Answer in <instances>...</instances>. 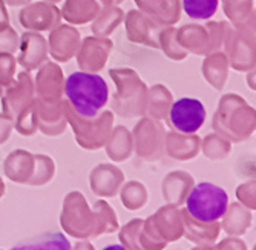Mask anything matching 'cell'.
I'll return each mask as SVG.
<instances>
[{"instance_id":"1","label":"cell","mask_w":256,"mask_h":250,"mask_svg":"<svg viewBox=\"0 0 256 250\" xmlns=\"http://www.w3.org/2000/svg\"><path fill=\"white\" fill-rule=\"evenodd\" d=\"M66 97L83 117H96L109 98V89L103 77L88 72H72L66 78Z\"/></svg>"},{"instance_id":"2","label":"cell","mask_w":256,"mask_h":250,"mask_svg":"<svg viewBox=\"0 0 256 250\" xmlns=\"http://www.w3.org/2000/svg\"><path fill=\"white\" fill-rule=\"evenodd\" d=\"M228 196L222 188L212 183H200L188 198L190 215L201 222H212L226 215Z\"/></svg>"},{"instance_id":"3","label":"cell","mask_w":256,"mask_h":250,"mask_svg":"<svg viewBox=\"0 0 256 250\" xmlns=\"http://www.w3.org/2000/svg\"><path fill=\"white\" fill-rule=\"evenodd\" d=\"M170 122L182 134H194L206 122V108L196 98H180L170 108Z\"/></svg>"},{"instance_id":"4","label":"cell","mask_w":256,"mask_h":250,"mask_svg":"<svg viewBox=\"0 0 256 250\" xmlns=\"http://www.w3.org/2000/svg\"><path fill=\"white\" fill-rule=\"evenodd\" d=\"M11 250H71V244L63 234H43L37 238L22 241Z\"/></svg>"},{"instance_id":"5","label":"cell","mask_w":256,"mask_h":250,"mask_svg":"<svg viewBox=\"0 0 256 250\" xmlns=\"http://www.w3.org/2000/svg\"><path fill=\"white\" fill-rule=\"evenodd\" d=\"M218 4L220 0H182L184 12L195 20L210 18L218 10Z\"/></svg>"},{"instance_id":"6","label":"cell","mask_w":256,"mask_h":250,"mask_svg":"<svg viewBox=\"0 0 256 250\" xmlns=\"http://www.w3.org/2000/svg\"><path fill=\"white\" fill-rule=\"evenodd\" d=\"M103 250H126V248L120 244H110V246H106Z\"/></svg>"}]
</instances>
